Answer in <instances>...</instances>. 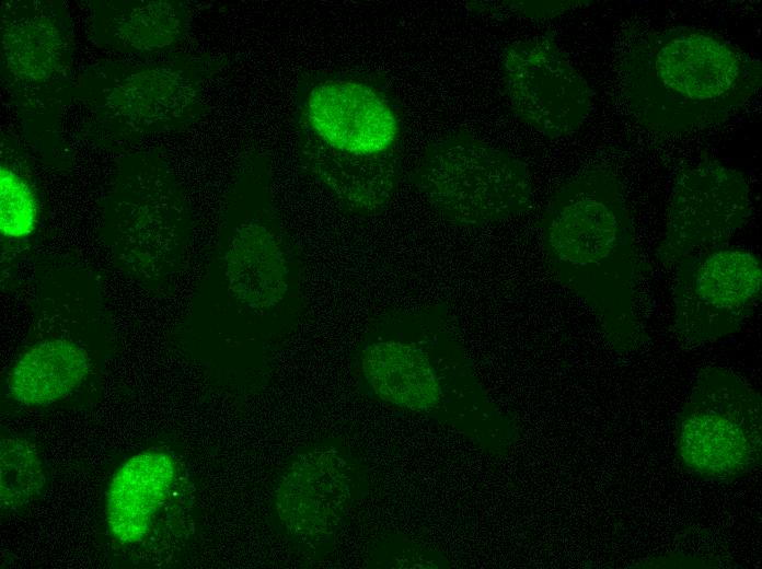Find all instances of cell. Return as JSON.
I'll list each match as a JSON object with an SVG mask.
<instances>
[{"label":"cell","instance_id":"obj_1","mask_svg":"<svg viewBox=\"0 0 762 569\" xmlns=\"http://www.w3.org/2000/svg\"><path fill=\"white\" fill-rule=\"evenodd\" d=\"M617 68L631 112L659 135L727 120L761 86L758 59L691 27L635 35L622 48Z\"/></svg>","mask_w":762,"mask_h":569},{"label":"cell","instance_id":"obj_2","mask_svg":"<svg viewBox=\"0 0 762 569\" xmlns=\"http://www.w3.org/2000/svg\"><path fill=\"white\" fill-rule=\"evenodd\" d=\"M543 233L551 257L574 274L611 344L631 348L638 333L639 257L619 178L593 169L564 185Z\"/></svg>","mask_w":762,"mask_h":569},{"label":"cell","instance_id":"obj_3","mask_svg":"<svg viewBox=\"0 0 762 569\" xmlns=\"http://www.w3.org/2000/svg\"><path fill=\"white\" fill-rule=\"evenodd\" d=\"M296 125L302 160L338 197L361 191L397 170V116L367 83L314 81L299 100Z\"/></svg>","mask_w":762,"mask_h":569},{"label":"cell","instance_id":"obj_4","mask_svg":"<svg viewBox=\"0 0 762 569\" xmlns=\"http://www.w3.org/2000/svg\"><path fill=\"white\" fill-rule=\"evenodd\" d=\"M416 179L438 212L463 225L501 221L523 211L531 198L526 165L465 132L434 141L422 156Z\"/></svg>","mask_w":762,"mask_h":569},{"label":"cell","instance_id":"obj_5","mask_svg":"<svg viewBox=\"0 0 762 569\" xmlns=\"http://www.w3.org/2000/svg\"><path fill=\"white\" fill-rule=\"evenodd\" d=\"M674 270V326L688 344L734 333L761 300V262L750 251L725 246Z\"/></svg>","mask_w":762,"mask_h":569},{"label":"cell","instance_id":"obj_6","mask_svg":"<svg viewBox=\"0 0 762 569\" xmlns=\"http://www.w3.org/2000/svg\"><path fill=\"white\" fill-rule=\"evenodd\" d=\"M751 197L741 173L718 162L689 167L676 181L658 247L665 267L725 247L750 217Z\"/></svg>","mask_w":762,"mask_h":569},{"label":"cell","instance_id":"obj_7","mask_svg":"<svg viewBox=\"0 0 762 569\" xmlns=\"http://www.w3.org/2000/svg\"><path fill=\"white\" fill-rule=\"evenodd\" d=\"M759 420L760 399L749 384L725 370H707L682 414L685 461L705 474L740 473L757 451Z\"/></svg>","mask_w":762,"mask_h":569},{"label":"cell","instance_id":"obj_8","mask_svg":"<svg viewBox=\"0 0 762 569\" xmlns=\"http://www.w3.org/2000/svg\"><path fill=\"white\" fill-rule=\"evenodd\" d=\"M501 73L512 112L540 133L568 137L588 119L591 90L554 44L527 39L509 45L503 55Z\"/></svg>","mask_w":762,"mask_h":569},{"label":"cell","instance_id":"obj_9","mask_svg":"<svg viewBox=\"0 0 762 569\" xmlns=\"http://www.w3.org/2000/svg\"><path fill=\"white\" fill-rule=\"evenodd\" d=\"M345 464L331 451H312L297 458L284 475L276 509L293 535L313 538L330 534L348 496Z\"/></svg>","mask_w":762,"mask_h":569},{"label":"cell","instance_id":"obj_10","mask_svg":"<svg viewBox=\"0 0 762 569\" xmlns=\"http://www.w3.org/2000/svg\"><path fill=\"white\" fill-rule=\"evenodd\" d=\"M175 478L171 455L140 452L113 476L106 492V521L112 535L124 544L140 542L166 500Z\"/></svg>","mask_w":762,"mask_h":569},{"label":"cell","instance_id":"obj_11","mask_svg":"<svg viewBox=\"0 0 762 569\" xmlns=\"http://www.w3.org/2000/svg\"><path fill=\"white\" fill-rule=\"evenodd\" d=\"M86 351L66 339H49L27 349L8 378L12 397L25 406H46L74 390L89 372Z\"/></svg>","mask_w":762,"mask_h":569},{"label":"cell","instance_id":"obj_12","mask_svg":"<svg viewBox=\"0 0 762 569\" xmlns=\"http://www.w3.org/2000/svg\"><path fill=\"white\" fill-rule=\"evenodd\" d=\"M226 274L245 304L264 309L278 303L286 290L285 264L273 231L258 222L242 225L227 252Z\"/></svg>","mask_w":762,"mask_h":569},{"label":"cell","instance_id":"obj_13","mask_svg":"<svg viewBox=\"0 0 762 569\" xmlns=\"http://www.w3.org/2000/svg\"><path fill=\"white\" fill-rule=\"evenodd\" d=\"M363 373L373 392L383 400L426 410L440 399V386L426 355L415 346L384 341L367 348Z\"/></svg>","mask_w":762,"mask_h":569},{"label":"cell","instance_id":"obj_14","mask_svg":"<svg viewBox=\"0 0 762 569\" xmlns=\"http://www.w3.org/2000/svg\"><path fill=\"white\" fill-rule=\"evenodd\" d=\"M192 82L173 72L139 73L126 80L113 94L119 111L137 118L175 117L192 105Z\"/></svg>","mask_w":762,"mask_h":569},{"label":"cell","instance_id":"obj_15","mask_svg":"<svg viewBox=\"0 0 762 569\" xmlns=\"http://www.w3.org/2000/svg\"><path fill=\"white\" fill-rule=\"evenodd\" d=\"M3 43L9 66L20 76L42 79L57 65L60 39L47 21H22L7 32Z\"/></svg>","mask_w":762,"mask_h":569},{"label":"cell","instance_id":"obj_16","mask_svg":"<svg viewBox=\"0 0 762 569\" xmlns=\"http://www.w3.org/2000/svg\"><path fill=\"white\" fill-rule=\"evenodd\" d=\"M45 485L36 448L19 438L0 443V499L4 510L19 509L37 498Z\"/></svg>","mask_w":762,"mask_h":569},{"label":"cell","instance_id":"obj_17","mask_svg":"<svg viewBox=\"0 0 762 569\" xmlns=\"http://www.w3.org/2000/svg\"><path fill=\"white\" fill-rule=\"evenodd\" d=\"M181 9L166 1L140 4L129 11L119 23L120 38L130 47L150 50L165 47L176 40L184 28Z\"/></svg>","mask_w":762,"mask_h":569},{"label":"cell","instance_id":"obj_18","mask_svg":"<svg viewBox=\"0 0 762 569\" xmlns=\"http://www.w3.org/2000/svg\"><path fill=\"white\" fill-rule=\"evenodd\" d=\"M36 204L30 186L15 173L0 171V229L10 237H23L33 232Z\"/></svg>","mask_w":762,"mask_h":569}]
</instances>
